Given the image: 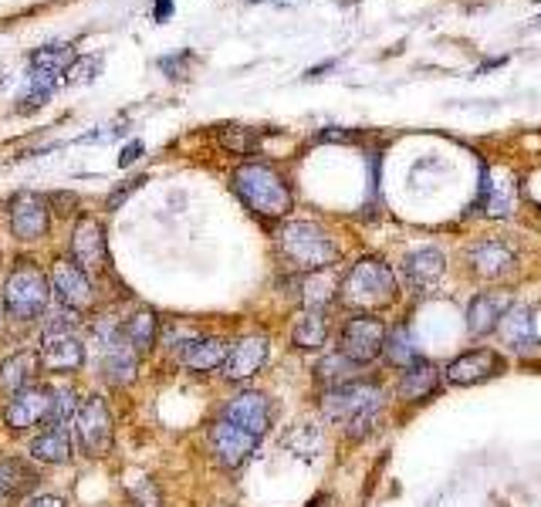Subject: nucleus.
Returning <instances> with one entry per match:
<instances>
[{"mask_svg": "<svg viewBox=\"0 0 541 507\" xmlns=\"http://www.w3.org/2000/svg\"><path fill=\"white\" fill-rule=\"evenodd\" d=\"M359 369L362 366L349 362L342 352H332V355H325V359L315 366V379H318V386L332 389V386H345V382L359 379Z\"/></svg>", "mask_w": 541, "mask_h": 507, "instance_id": "7c9ffc66", "label": "nucleus"}, {"mask_svg": "<svg viewBox=\"0 0 541 507\" xmlns=\"http://www.w3.org/2000/svg\"><path fill=\"white\" fill-rule=\"evenodd\" d=\"M318 409L328 423L342 426L349 440H366L383 413V386L369 379H352L345 386L325 389L318 399Z\"/></svg>", "mask_w": 541, "mask_h": 507, "instance_id": "f257e3e1", "label": "nucleus"}, {"mask_svg": "<svg viewBox=\"0 0 541 507\" xmlns=\"http://www.w3.org/2000/svg\"><path fill=\"white\" fill-rule=\"evenodd\" d=\"M7 224H11V234L21 240V244H38L51 234V207L48 197L31 190L14 193L11 203H7Z\"/></svg>", "mask_w": 541, "mask_h": 507, "instance_id": "ddd939ff", "label": "nucleus"}, {"mask_svg": "<svg viewBox=\"0 0 541 507\" xmlns=\"http://www.w3.org/2000/svg\"><path fill=\"white\" fill-rule=\"evenodd\" d=\"M467 264L477 281H504L518 271V247L501 237H484L470 244Z\"/></svg>", "mask_w": 541, "mask_h": 507, "instance_id": "4468645a", "label": "nucleus"}, {"mask_svg": "<svg viewBox=\"0 0 541 507\" xmlns=\"http://www.w3.org/2000/svg\"><path fill=\"white\" fill-rule=\"evenodd\" d=\"M51 409H55V386L48 382H31V386L17 389L14 396L4 399L0 406V420L11 433H28L34 426L51 423Z\"/></svg>", "mask_w": 541, "mask_h": 507, "instance_id": "0eeeda50", "label": "nucleus"}, {"mask_svg": "<svg viewBox=\"0 0 541 507\" xmlns=\"http://www.w3.org/2000/svg\"><path fill=\"white\" fill-rule=\"evenodd\" d=\"M268 355H271V338L268 335L251 332V335L234 338L230 349H227L224 366H220V376H224L227 382H247L268 366Z\"/></svg>", "mask_w": 541, "mask_h": 507, "instance_id": "dca6fc26", "label": "nucleus"}, {"mask_svg": "<svg viewBox=\"0 0 541 507\" xmlns=\"http://www.w3.org/2000/svg\"><path fill=\"white\" fill-rule=\"evenodd\" d=\"M38 359H41V372H51V376H75V372L85 369L88 352H85V342L72 328L65 322H55L44 328L38 342Z\"/></svg>", "mask_w": 541, "mask_h": 507, "instance_id": "6e6552de", "label": "nucleus"}, {"mask_svg": "<svg viewBox=\"0 0 541 507\" xmlns=\"http://www.w3.org/2000/svg\"><path fill=\"white\" fill-rule=\"evenodd\" d=\"M264 437H257V433L244 430V426L237 423H227V420H217L210 423L207 430V447H210V457H214V464L220 470H227V474H234V470H241L247 460L254 457L257 447H261Z\"/></svg>", "mask_w": 541, "mask_h": 507, "instance_id": "9b49d317", "label": "nucleus"}, {"mask_svg": "<svg viewBox=\"0 0 541 507\" xmlns=\"http://www.w3.org/2000/svg\"><path fill=\"white\" fill-rule=\"evenodd\" d=\"M383 355H386L389 366H396V369H410L413 362H420V352H416V345H413L410 328H406V325H396L393 332H386Z\"/></svg>", "mask_w": 541, "mask_h": 507, "instance_id": "c756f323", "label": "nucleus"}, {"mask_svg": "<svg viewBox=\"0 0 541 507\" xmlns=\"http://www.w3.org/2000/svg\"><path fill=\"white\" fill-rule=\"evenodd\" d=\"M511 305H514L511 295H501V291H481V295L470 301V308H467V332L470 335L498 332V322Z\"/></svg>", "mask_w": 541, "mask_h": 507, "instance_id": "5701e85b", "label": "nucleus"}, {"mask_svg": "<svg viewBox=\"0 0 541 507\" xmlns=\"http://www.w3.org/2000/svg\"><path fill=\"white\" fill-rule=\"evenodd\" d=\"M38 372H41V359L38 352H14L11 359L0 362V393L4 396H14L17 389L31 386V382H38Z\"/></svg>", "mask_w": 541, "mask_h": 507, "instance_id": "cd10ccee", "label": "nucleus"}, {"mask_svg": "<svg viewBox=\"0 0 541 507\" xmlns=\"http://www.w3.org/2000/svg\"><path fill=\"white\" fill-rule=\"evenodd\" d=\"M281 261L288 264L295 274H315L328 271L339 261V244L332 240L325 227L312 224V220H288L274 234Z\"/></svg>", "mask_w": 541, "mask_h": 507, "instance_id": "7ed1b4c3", "label": "nucleus"}, {"mask_svg": "<svg viewBox=\"0 0 541 507\" xmlns=\"http://www.w3.org/2000/svg\"><path fill=\"white\" fill-rule=\"evenodd\" d=\"M217 146L230 156H251L261 146V136L247 126H217Z\"/></svg>", "mask_w": 541, "mask_h": 507, "instance_id": "2f4dec72", "label": "nucleus"}, {"mask_svg": "<svg viewBox=\"0 0 541 507\" xmlns=\"http://www.w3.org/2000/svg\"><path fill=\"white\" fill-rule=\"evenodd\" d=\"M0 322H4V308H0Z\"/></svg>", "mask_w": 541, "mask_h": 507, "instance_id": "a18cd8bd", "label": "nucleus"}, {"mask_svg": "<svg viewBox=\"0 0 541 507\" xmlns=\"http://www.w3.org/2000/svg\"><path fill=\"white\" fill-rule=\"evenodd\" d=\"M48 207H51V213H55V207H61L58 213H65V217H72V207H78V197H72V193H51L48 197Z\"/></svg>", "mask_w": 541, "mask_h": 507, "instance_id": "58836bf2", "label": "nucleus"}, {"mask_svg": "<svg viewBox=\"0 0 541 507\" xmlns=\"http://www.w3.org/2000/svg\"><path fill=\"white\" fill-rule=\"evenodd\" d=\"M356 139V132H345V129H325L318 142H352Z\"/></svg>", "mask_w": 541, "mask_h": 507, "instance_id": "79ce46f5", "label": "nucleus"}, {"mask_svg": "<svg viewBox=\"0 0 541 507\" xmlns=\"http://www.w3.org/2000/svg\"><path fill=\"white\" fill-rule=\"evenodd\" d=\"M227 349H230V338L200 332L176 352V362H180L186 372H193V376H207V372H220V366H224L227 359Z\"/></svg>", "mask_w": 541, "mask_h": 507, "instance_id": "aec40b11", "label": "nucleus"}, {"mask_svg": "<svg viewBox=\"0 0 541 507\" xmlns=\"http://www.w3.org/2000/svg\"><path fill=\"white\" fill-rule=\"evenodd\" d=\"M21 507H68V501H65V497H58V494H34Z\"/></svg>", "mask_w": 541, "mask_h": 507, "instance_id": "ea45409f", "label": "nucleus"}, {"mask_svg": "<svg viewBox=\"0 0 541 507\" xmlns=\"http://www.w3.org/2000/svg\"><path fill=\"white\" fill-rule=\"evenodd\" d=\"M72 261L85 274L109 271V247H105V227L99 217L82 213L72 227Z\"/></svg>", "mask_w": 541, "mask_h": 507, "instance_id": "2eb2a0df", "label": "nucleus"}, {"mask_svg": "<svg viewBox=\"0 0 541 507\" xmlns=\"http://www.w3.org/2000/svg\"><path fill=\"white\" fill-rule=\"evenodd\" d=\"M72 423H75L78 447H82L88 457H109L115 447V423H112L105 396H99V393L85 396Z\"/></svg>", "mask_w": 541, "mask_h": 507, "instance_id": "9d476101", "label": "nucleus"}, {"mask_svg": "<svg viewBox=\"0 0 541 507\" xmlns=\"http://www.w3.org/2000/svg\"><path fill=\"white\" fill-rule=\"evenodd\" d=\"M443 274H447V254L433 244L416 247V251L403 257V278L416 295H430V291L443 281Z\"/></svg>", "mask_w": 541, "mask_h": 507, "instance_id": "6ab92c4d", "label": "nucleus"}, {"mask_svg": "<svg viewBox=\"0 0 541 507\" xmlns=\"http://www.w3.org/2000/svg\"><path fill=\"white\" fill-rule=\"evenodd\" d=\"M122 335H126L132 349L139 352V359H146V355H153V352L159 349V335H163V322H159L156 311L139 308L136 315H129L126 322H122Z\"/></svg>", "mask_w": 541, "mask_h": 507, "instance_id": "a878e982", "label": "nucleus"}, {"mask_svg": "<svg viewBox=\"0 0 541 507\" xmlns=\"http://www.w3.org/2000/svg\"><path fill=\"white\" fill-rule=\"evenodd\" d=\"M285 447L312 460L318 457V450H322V430H315L312 423H301L298 430H291V437H285Z\"/></svg>", "mask_w": 541, "mask_h": 507, "instance_id": "72a5a7b5", "label": "nucleus"}, {"mask_svg": "<svg viewBox=\"0 0 541 507\" xmlns=\"http://www.w3.org/2000/svg\"><path fill=\"white\" fill-rule=\"evenodd\" d=\"M143 156V142H129L126 149H122V156H119V166H129V163H136V159Z\"/></svg>", "mask_w": 541, "mask_h": 507, "instance_id": "a19ab883", "label": "nucleus"}, {"mask_svg": "<svg viewBox=\"0 0 541 507\" xmlns=\"http://www.w3.org/2000/svg\"><path fill=\"white\" fill-rule=\"evenodd\" d=\"M230 186H234L237 200L264 224L285 220L295 207L288 180L271 163H241L230 176Z\"/></svg>", "mask_w": 541, "mask_h": 507, "instance_id": "f03ea898", "label": "nucleus"}, {"mask_svg": "<svg viewBox=\"0 0 541 507\" xmlns=\"http://www.w3.org/2000/svg\"><path fill=\"white\" fill-rule=\"evenodd\" d=\"M28 450H31V457L44 467H61L75 457V443H72L68 426H48V430L31 440Z\"/></svg>", "mask_w": 541, "mask_h": 507, "instance_id": "b1692460", "label": "nucleus"}, {"mask_svg": "<svg viewBox=\"0 0 541 507\" xmlns=\"http://www.w3.org/2000/svg\"><path fill=\"white\" fill-rule=\"evenodd\" d=\"M41 484V470L24 457H0V507L24 504Z\"/></svg>", "mask_w": 541, "mask_h": 507, "instance_id": "412c9836", "label": "nucleus"}, {"mask_svg": "<svg viewBox=\"0 0 541 507\" xmlns=\"http://www.w3.org/2000/svg\"><path fill=\"white\" fill-rule=\"evenodd\" d=\"M305 507H335V494H328V491H322V494H315L312 501H308Z\"/></svg>", "mask_w": 541, "mask_h": 507, "instance_id": "37998d69", "label": "nucleus"}, {"mask_svg": "<svg viewBox=\"0 0 541 507\" xmlns=\"http://www.w3.org/2000/svg\"><path fill=\"white\" fill-rule=\"evenodd\" d=\"M170 11H173L170 0H156V21H166V17H170Z\"/></svg>", "mask_w": 541, "mask_h": 507, "instance_id": "c03bdc74", "label": "nucleus"}, {"mask_svg": "<svg viewBox=\"0 0 541 507\" xmlns=\"http://www.w3.org/2000/svg\"><path fill=\"white\" fill-rule=\"evenodd\" d=\"M78 406H82V399L72 386H58L55 389V409H51V423L48 426H68L75 420Z\"/></svg>", "mask_w": 541, "mask_h": 507, "instance_id": "f704fd0d", "label": "nucleus"}, {"mask_svg": "<svg viewBox=\"0 0 541 507\" xmlns=\"http://www.w3.org/2000/svg\"><path fill=\"white\" fill-rule=\"evenodd\" d=\"M99 75V58H75L72 65L65 68L68 82H92Z\"/></svg>", "mask_w": 541, "mask_h": 507, "instance_id": "c9c22d12", "label": "nucleus"}, {"mask_svg": "<svg viewBox=\"0 0 541 507\" xmlns=\"http://www.w3.org/2000/svg\"><path fill=\"white\" fill-rule=\"evenodd\" d=\"M328 335H332V325H328V315L322 308H305V315H301L295 328H291V342H295V349H301V352L325 349Z\"/></svg>", "mask_w": 541, "mask_h": 507, "instance_id": "c85d7f7f", "label": "nucleus"}, {"mask_svg": "<svg viewBox=\"0 0 541 507\" xmlns=\"http://www.w3.org/2000/svg\"><path fill=\"white\" fill-rule=\"evenodd\" d=\"M220 420L237 423L244 430L257 433V437H264L274 423V403L264 393H257V389H244V393H234L220 406Z\"/></svg>", "mask_w": 541, "mask_h": 507, "instance_id": "f3484780", "label": "nucleus"}, {"mask_svg": "<svg viewBox=\"0 0 541 507\" xmlns=\"http://www.w3.org/2000/svg\"><path fill=\"white\" fill-rule=\"evenodd\" d=\"M51 295L61 301V308L72 311V315H92L99 291L92 284V274H85L72 257H55L51 261Z\"/></svg>", "mask_w": 541, "mask_h": 507, "instance_id": "1a4fd4ad", "label": "nucleus"}, {"mask_svg": "<svg viewBox=\"0 0 541 507\" xmlns=\"http://www.w3.org/2000/svg\"><path fill=\"white\" fill-rule=\"evenodd\" d=\"M498 332L514 352H535L538 349V332H535V318L528 308L511 305L504 311V318L498 322Z\"/></svg>", "mask_w": 541, "mask_h": 507, "instance_id": "bb28decb", "label": "nucleus"}, {"mask_svg": "<svg viewBox=\"0 0 541 507\" xmlns=\"http://www.w3.org/2000/svg\"><path fill=\"white\" fill-rule=\"evenodd\" d=\"M51 281L38 261L31 257H17L14 268L4 278V295H0V308L4 318H11L14 325H31L44 318V311L51 305Z\"/></svg>", "mask_w": 541, "mask_h": 507, "instance_id": "20e7f679", "label": "nucleus"}, {"mask_svg": "<svg viewBox=\"0 0 541 507\" xmlns=\"http://www.w3.org/2000/svg\"><path fill=\"white\" fill-rule=\"evenodd\" d=\"M132 507H163V497H159V487L153 480H143L136 491H129Z\"/></svg>", "mask_w": 541, "mask_h": 507, "instance_id": "e433bc0d", "label": "nucleus"}, {"mask_svg": "<svg viewBox=\"0 0 541 507\" xmlns=\"http://www.w3.org/2000/svg\"><path fill=\"white\" fill-rule=\"evenodd\" d=\"M514 207H518V176L504 166H487L481 176V213L511 217Z\"/></svg>", "mask_w": 541, "mask_h": 507, "instance_id": "a211bd4d", "label": "nucleus"}, {"mask_svg": "<svg viewBox=\"0 0 541 507\" xmlns=\"http://www.w3.org/2000/svg\"><path fill=\"white\" fill-rule=\"evenodd\" d=\"M95 335H99L102 355H99V369L102 379L115 389H129L132 382L139 379V352L129 345V338L122 335V322H109L105 318L102 325H95Z\"/></svg>", "mask_w": 541, "mask_h": 507, "instance_id": "423d86ee", "label": "nucleus"}, {"mask_svg": "<svg viewBox=\"0 0 541 507\" xmlns=\"http://www.w3.org/2000/svg\"><path fill=\"white\" fill-rule=\"evenodd\" d=\"M143 183H146V176H136V180H126L122 186H115V190L109 193V200H105V207H109V210H119L122 203H126V200H129L132 193H136Z\"/></svg>", "mask_w": 541, "mask_h": 507, "instance_id": "4c0bfd02", "label": "nucleus"}, {"mask_svg": "<svg viewBox=\"0 0 541 507\" xmlns=\"http://www.w3.org/2000/svg\"><path fill=\"white\" fill-rule=\"evenodd\" d=\"M437 389H440V369L433 366V362L420 359V362H413L410 369H403L396 393H399V399H406V403H427Z\"/></svg>", "mask_w": 541, "mask_h": 507, "instance_id": "393cba45", "label": "nucleus"}, {"mask_svg": "<svg viewBox=\"0 0 541 507\" xmlns=\"http://www.w3.org/2000/svg\"><path fill=\"white\" fill-rule=\"evenodd\" d=\"M386 345V322L379 315H352L345 318L342 332H339V349L349 362L356 366H369L383 355Z\"/></svg>", "mask_w": 541, "mask_h": 507, "instance_id": "f8f14e48", "label": "nucleus"}, {"mask_svg": "<svg viewBox=\"0 0 541 507\" xmlns=\"http://www.w3.org/2000/svg\"><path fill=\"white\" fill-rule=\"evenodd\" d=\"M498 372H504V359L498 352L474 349V352L457 355V359L443 369V379H447L450 386H477V382L498 376Z\"/></svg>", "mask_w": 541, "mask_h": 507, "instance_id": "4be33fe9", "label": "nucleus"}, {"mask_svg": "<svg viewBox=\"0 0 541 507\" xmlns=\"http://www.w3.org/2000/svg\"><path fill=\"white\" fill-rule=\"evenodd\" d=\"M75 61V51L68 44H48L31 55V71H44V75H65V68Z\"/></svg>", "mask_w": 541, "mask_h": 507, "instance_id": "473e14b6", "label": "nucleus"}, {"mask_svg": "<svg viewBox=\"0 0 541 507\" xmlns=\"http://www.w3.org/2000/svg\"><path fill=\"white\" fill-rule=\"evenodd\" d=\"M399 298L396 274L379 257H362L349 268L339 284V301L356 315H376L379 308H389Z\"/></svg>", "mask_w": 541, "mask_h": 507, "instance_id": "39448f33", "label": "nucleus"}]
</instances>
